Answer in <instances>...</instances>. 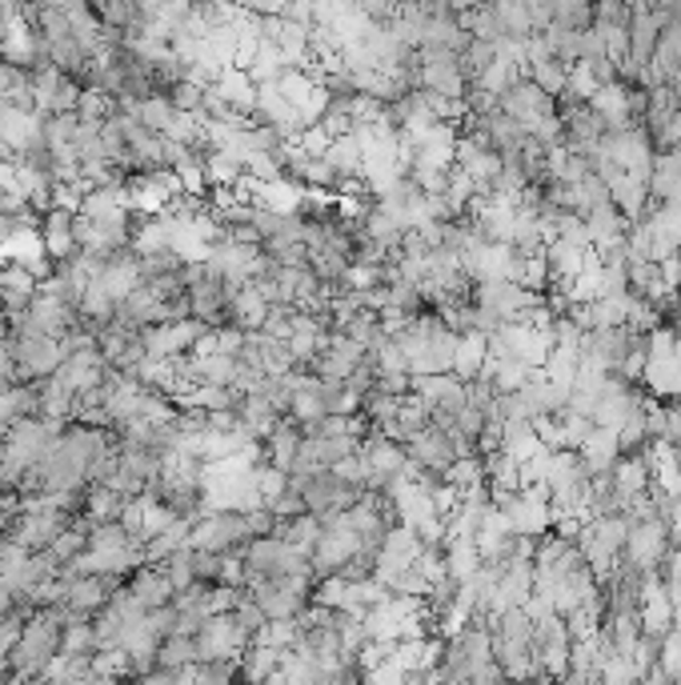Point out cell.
I'll list each match as a JSON object with an SVG mask.
<instances>
[{
    "label": "cell",
    "instance_id": "6",
    "mask_svg": "<svg viewBox=\"0 0 681 685\" xmlns=\"http://www.w3.org/2000/svg\"><path fill=\"white\" fill-rule=\"evenodd\" d=\"M485 358H490V337H485V333H461L457 349H453V369L450 373H457L461 381L473 378V373H481Z\"/></svg>",
    "mask_w": 681,
    "mask_h": 685
},
{
    "label": "cell",
    "instance_id": "2",
    "mask_svg": "<svg viewBox=\"0 0 681 685\" xmlns=\"http://www.w3.org/2000/svg\"><path fill=\"white\" fill-rule=\"evenodd\" d=\"M357 549H365V541H361L357 529H349V526H325L317 541H313V549H309L313 577H317V581H320V577H337L340 566H345V561H349Z\"/></svg>",
    "mask_w": 681,
    "mask_h": 685
},
{
    "label": "cell",
    "instance_id": "5",
    "mask_svg": "<svg viewBox=\"0 0 681 685\" xmlns=\"http://www.w3.org/2000/svg\"><path fill=\"white\" fill-rule=\"evenodd\" d=\"M481 569V549L473 537H445V574L453 581H465Z\"/></svg>",
    "mask_w": 681,
    "mask_h": 685
},
{
    "label": "cell",
    "instance_id": "8",
    "mask_svg": "<svg viewBox=\"0 0 681 685\" xmlns=\"http://www.w3.org/2000/svg\"><path fill=\"white\" fill-rule=\"evenodd\" d=\"M205 97H209V85H205V80H193V77H180L169 89V100L180 112H200Z\"/></svg>",
    "mask_w": 681,
    "mask_h": 685
},
{
    "label": "cell",
    "instance_id": "3",
    "mask_svg": "<svg viewBox=\"0 0 681 685\" xmlns=\"http://www.w3.org/2000/svg\"><path fill=\"white\" fill-rule=\"evenodd\" d=\"M125 589H129L132 597H137L145 609H157V606H169L172 594H177V586L169 581V574H165V566H157V561H145V566H137L129 577H125Z\"/></svg>",
    "mask_w": 681,
    "mask_h": 685
},
{
    "label": "cell",
    "instance_id": "7",
    "mask_svg": "<svg viewBox=\"0 0 681 685\" xmlns=\"http://www.w3.org/2000/svg\"><path fill=\"white\" fill-rule=\"evenodd\" d=\"M525 72H530L541 89L557 100L561 92H565V80H570V60H561V57H553V52H545V57L530 60V65H525Z\"/></svg>",
    "mask_w": 681,
    "mask_h": 685
},
{
    "label": "cell",
    "instance_id": "1",
    "mask_svg": "<svg viewBox=\"0 0 681 685\" xmlns=\"http://www.w3.org/2000/svg\"><path fill=\"white\" fill-rule=\"evenodd\" d=\"M249 541V526H245V509L233 506H213L193 521L189 546L193 549H213V554H229Z\"/></svg>",
    "mask_w": 681,
    "mask_h": 685
},
{
    "label": "cell",
    "instance_id": "4",
    "mask_svg": "<svg viewBox=\"0 0 681 685\" xmlns=\"http://www.w3.org/2000/svg\"><path fill=\"white\" fill-rule=\"evenodd\" d=\"M578 457H581V466L590 469V477H593V473H610V469L618 466V457H621L618 429L593 425V429H590V438H585V441L578 446Z\"/></svg>",
    "mask_w": 681,
    "mask_h": 685
}]
</instances>
